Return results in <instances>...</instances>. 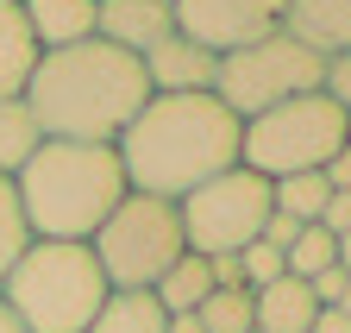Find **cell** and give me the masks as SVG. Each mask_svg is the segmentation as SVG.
I'll use <instances>...</instances> for the list:
<instances>
[{
  "label": "cell",
  "instance_id": "1",
  "mask_svg": "<svg viewBox=\"0 0 351 333\" xmlns=\"http://www.w3.org/2000/svg\"><path fill=\"white\" fill-rule=\"evenodd\" d=\"M132 195L182 201L239 163V119L213 95H151L113 139Z\"/></svg>",
  "mask_w": 351,
  "mask_h": 333
},
{
  "label": "cell",
  "instance_id": "2",
  "mask_svg": "<svg viewBox=\"0 0 351 333\" xmlns=\"http://www.w3.org/2000/svg\"><path fill=\"white\" fill-rule=\"evenodd\" d=\"M145 101H151L145 63L113 51L107 38L44 51L25 82V107L38 119V133L63 145H113Z\"/></svg>",
  "mask_w": 351,
  "mask_h": 333
},
{
  "label": "cell",
  "instance_id": "3",
  "mask_svg": "<svg viewBox=\"0 0 351 333\" xmlns=\"http://www.w3.org/2000/svg\"><path fill=\"white\" fill-rule=\"evenodd\" d=\"M19 189V214L32 227V239H69L88 245L95 227L125 201V170L113 145H63L44 139L25 170L13 176Z\"/></svg>",
  "mask_w": 351,
  "mask_h": 333
},
{
  "label": "cell",
  "instance_id": "4",
  "mask_svg": "<svg viewBox=\"0 0 351 333\" xmlns=\"http://www.w3.org/2000/svg\"><path fill=\"white\" fill-rule=\"evenodd\" d=\"M113 296L95 252L69 239H32L19 264L0 283V302L13 308V321L25 333H88L101 314V302Z\"/></svg>",
  "mask_w": 351,
  "mask_h": 333
},
{
  "label": "cell",
  "instance_id": "5",
  "mask_svg": "<svg viewBox=\"0 0 351 333\" xmlns=\"http://www.w3.org/2000/svg\"><path fill=\"white\" fill-rule=\"evenodd\" d=\"M351 133V113L314 89V95H295L270 113H257L239 126V170L263 176V183H282V176H301V170H326V157L345 145Z\"/></svg>",
  "mask_w": 351,
  "mask_h": 333
},
{
  "label": "cell",
  "instance_id": "6",
  "mask_svg": "<svg viewBox=\"0 0 351 333\" xmlns=\"http://www.w3.org/2000/svg\"><path fill=\"white\" fill-rule=\"evenodd\" d=\"M88 252H95L107 289H157V277L189 252L182 245V214H176V201L125 189V201L95 227Z\"/></svg>",
  "mask_w": 351,
  "mask_h": 333
},
{
  "label": "cell",
  "instance_id": "7",
  "mask_svg": "<svg viewBox=\"0 0 351 333\" xmlns=\"http://www.w3.org/2000/svg\"><path fill=\"white\" fill-rule=\"evenodd\" d=\"M314 89H326V57L295 45L289 32H270L257 45L219 57V76H213V101L239 126L257 119V113H270V107H282V101H295V95H314Z\"/></svg>",
  "mask_w": 351,
  "mask_h": 333
},
{
  "label": "cell",
  "instance_id": "8",
  "mask_svg": "<svg viewBox=\"0 0 351 333\" xmlns=\"http://www.w3.org/2000/svg\"><path fill=\"white\" fill-rule=\"evenodd\" d=\"M176 214H182V245L195 258H226V252H245L251 239H263L270 183L232 163V170H219L213 183H201L195 195H182Z\"/></svg>",
  "mask_w": 351,
  "mask_h": 333
},
{
  "label": "cell",
  "instance_id": "9",
  "mask_svg": "<svg viewBox=\"0 0 351 333\" xmlns=\"http://www.w3.org/2000/svg\"><path fill=\"white\" fill-rule=\"evenodd\" d=\"M176 32L195 38L201 51L213 57H232L245 45H257V38L282 32V13L289 0H176Z\"/></svg>",
  "mask_w": 351,
  "mask_h": 333
},
{
  "label": "cell",
  "instance_id": "10",
  "mask_svg": "<svg viewBox=\"0 0 351 333\" xmlns=\"http://www.w3.org/2000/svg\"><path fill=\"white\" fill-rule=\"evenodd\" d=\"M138 63H145L151 95H213V76H219V57L201 51L195 38H182V32H169L163 45H151Z\"/></svg>",
  "mask_w": 351,
  "mask_h": 333
},
{
  "label": "cell",
  "instance_id": "11",
  "mask_svg": "<svg viewBox=\"0 0 351 333\" xmlns=\"http://www.w3.org/2000/svg\"><path fill=\"white\" fill-rule=\"evenodd\" d=\"M169 32H176L169 0H95V38H107L125 57H145Z\"/></svg>",
  "mask_w": 351,
  "mask_h": 333
},
{
  "label": "cell",
  "instance_id": "12",
  "mask_svg": "<svg viewBox=\"0 0 351 333\" xmlns=\"http://www.w3.org/2000/svg\"><path fill=\"white\" fill-rule=\"evenodd\" d=\"M282 32L295 45H307L314 57H345L351 51V0H289Z\"/></svg>",
  "mask_w": 351,
  "mask_h": 333
},
{
  "label": "cell",
  "instance_id": "13",
  "mask_svg": "<svg viewBox=\"0 0 351 333\" xmlns=\"http://www.w3.org/2000/svg\"><path fill=\"white\" fill-rule=\"evenodd\" d=\"M19 13H25V25H32L38 57L95 38V0H19Z\"/></svg>",
  "mask_w": 351,
  "mask_h": 333
},
{
  "label": "cell",
  "instance_id": "14",
  "mask_svg": "<svg viewBox=\"0 0 351 333\" xmlns=\"http://www.w3.org/2000/svg\"><path fill=\"white\" fill-rule=\"evenodd\" d=\"M314 314H320V302H314V289H307L301 277H276V283L251 289V321H257V333H307Z\"/></svg>",
  "mask_w": 351,
  "mask_h": 333
},
{
  "label": "cell",
  "instance_id": "15",
  "mask_svg": "<svg viewBox=\"0 0 351 333\" xmlns=\"http://www.w3.org/2000/svg\"><path fill=\"white\" fill-rule=\"evenodd\" d=\"M38 69V45H32V25L19 13V0H0V101H19L25 82Z\"/></svg>",
  "mask_w": 351,
  "mask_h": 333
},
{
  "label": "cell",
  "instance_id": "16",
  "mask_svg": "<svg viewBox=\"0 0 351 333\" xmlns=\"http://www.w3.org/2000/svg\"><path fill=\"white\" fill-rule=\"evenodd\" d=\"M151 296H157V308H163V314H195V308L213 296V271H207V258L182 252V258H176V264L157 277Z\"/></svg>",
  "mask_w": 351,
  "mask_h": 333
},
{
  "label": "cell",
  "instance_id": "17",
  "mask_svg": "<svg viewBox=\"0 0 351 333\" xmlns=\"http://www.w3.org/2000/svg\"><path fill=\"white\" fill-rule=\"evenodd\" d=\"M163 327H169V314L157 308L151 289H113L88 333H163Z\"/></svg>",
  "mask_w": 351,
  "mask_h": 333
},
{
  "label": "cell",
  "instance_id": "18",
  "mask_svg": "<svg viewBox=\"0 0 351 333\" xmlns=\"http://www.w3.org/2000/svg\"><path fill=\"white\" fill-rule=\"evenodd\" d=\"M38 145H44V133H38V119H32L25 95H19V101H0V176L13 183Z\"/></svg>",
  "mask_w": 351,
  "mask_h": 333
},
{
  "label": "cell",
  "instance_id": "19",
  "mask_svg": "<svg viewBox=\"0 0 351 333\" xmlns=\"http://www.w3.org/2000/svg\"><path fill=\"white\" fill-rule=\"evenodd\" d=\"M326 201H332V189H326L320 170H301V176L270 183V207H276V214H289V220H301V227H320Z\"/></svg>",
  "mask_w": 351,
  "mask_h": 333
},
{
  "label": "cell",
  "instance_id": "20",
  "mask_svg": "<svg viewBox=\"0 0 351 333\" xmlns=\"http://www.w3.org/2000/svg\"><path fill=\"white\" fill-rule=\"evenodd\" d=\"M201 333H251V289H213V296L195 308Z\"/></svg>",
  "mask_w": 351,
  "mask_h": 333
},
{
  "label": "cell",
  "instance_id": "21",
  "mask_svg": "<svg viewBox=\"0 0 351 333\" xmlns=\"http://www.w3.org/2000/svg\"><path fill=\"white\" fill-rule=\"evenodd\" d=\"M282 264H289V277H301V283H314L326 264H339V239L326 233V227H301V239L282 252Z\"/></svg>",
  "mask_w": 351,
  "mask_h": 333
},
{
  "label": "cell",
  "instance_id": "22",
  "mask_svg": "<svg viewBox=\"0 0 351 333\" xmlns=\"http://www.w3.org/2000/svg\"><path fill=\"white\" fill-rule=\"evenodd\" d=\"M25 245H32V227H25V214H19V189L0 176V283H7V271L19 264Z\"/></svg>",
  "mask_w": 351,
  "mask_h": 333
},
{
  "label": "cell",
  "instance_id": "23",
  "mask_svg": "<svg viewBox=\"0 0 351 333\" xmlns=\"http://www.w3.org/2000/svg\"><path fill=\"white\" fill-rule=\"evenodd\" d=\"M239 271H245V289H263V283H276V277H289L282 252H276V245H263V239H251L245 252H239Z\"/></svg>",
  "mask_w": 351,
  "mask_h": 333
},
{
  "label": "cell",
  "instance_id": "24",
  "mask_svg": "<svg viewBox=\"0 0 351 333\" xmlns=\"http://www.w3.org/2000/svg\"><path fill=\"white\" fill-rule=\"evenodd\" d=\"M345 283H351V277H345L339 264H326V271H320L314 283H307V289H314V302H320V308H339V296H345Z\"/></svg>",
  "mask_w": 351,
  "mask_h": 333
},
{
  "label": "cell",
  "instance_id": "25",
  "mask_svg": "<svg viewBox=\"0 0 351 333\" xmlns=\"http://www.w3.org/2000/svg\"><path fill=\"white\" fill-rule=\"evenodd\" d=\"M326 95H332V101H339V107L351 113V51L326 63Z\"/></svg>",
  "mask_w": 351,
  "mask_h": 333
},
{
  "label": "cell",
  "instance_id": "26",
  "mask_svg": "<svg viewBox=\"0 0 351 333\" xmlns=\"http://www.w3.org/2000/svg\"><path fill=\"white\" fill-rule=\"evenodd\" d=\"M320 176H326V189H332V195H339V189H351V139L326 157V170H320Z\"/></svg>",
  "mask_w": 351,
  "mask_h": 333
},
{
  "label": "cell",
  "instance_id": "27",
  "mask_svg": "<svg viewBox=\"0 0 351 333\" xmlns=\"http://www.w3.org/2000/svg\"><path fill=\"white\" fill-rule=\"evenodd\" d=\"M320 227L339 239V233H351V189H339L332 201H326V214H320Z\"/></svg>",
  "mask_w": 351,
  "mask_h": 333
},
{
  "label": "cell",
  "instance_id": "28",
  "mask_svg": "<svg viewBox=\"0 0 351 333\" xmlns=\"http://www.w3.org/2000/svg\"><path fill=\"white\" fill-rule=\"evenodd\" d=\"M307 333H351V314H345V308H320Z\"/></svg>",
  "mask_w": 351,
  "mask_h": 333
},
{
  "label": "cell",
  "instance_id": "29",
  "mask_svg": "<svg viewBox=\"0 0 351 333\" xmlns=\"http://www.w3.org/2000/svg\"><path fill=\"white\" fill-rule=\"evenodd\" d=\"M163 333H201V321H195V314H169V327H163Z\"/></svg>",
  "mask_w": 351,
  "mask_h": 333
},
{
  "label": "cell",
  "instance_id": "30",
  "mask_svg": "<svg viewBox=\"0 0 351 333\" xmlns=\"http://www.w3.org/2000/svg\"><path fill=\"white\" fill-rule=\"evenodd\" d=\"M339 271L351 277V233H339Z\"/></svg>",
  "mask_w": 351,
  "mask_h": 333
},
{
  "label": "cell",
  "instance_id": "31",
  "mask_svg": "<svg viewBox=\"0 0 351 333\" xmlns=\"http://www.w3.org/2000/svg\"><path fill=\"white\" fill-rule=\"evenodd\" d=\"M0 333H25V327L13 321V308H7V302H0Z\"/></svg>",
  "mask_w": 351,
  "mask_h": 333
},
{
  "label": "cell",
  "instance_id": "32",
  "mask_svg": "<svg viewBox=\"0 0 351 333\" xmlns=\"http://www.w3.org/2000/svg\"><path fill=\"white\" fill-rule=\"evenodd\" d=\"M339 308H345V314H351V283H345V296H339Z\"/></svg>",
  "mask_w": 351,
  "mask_h": 333
},
{
  "label": "cell",
  "instance_id": "33",
  "mask_svg": "<svg viewBox=\"0 0 351 333\" xmlns=\"http://www.w3.org/2000/svg\"><path fill=\"white\" fill-rule=\"evenodd\" d=\"M169 7H176V0H169Z\"/></svg>",
  "mask_w": 351,
  "mask_h": 333
},
{
  "label": "cell",
  "instance_id": "34",
  "mask_svg": "<svg viewBox=\"0 0 351 333\" xmlns=\"http://www.w3.org/2000/svg\"><path fill=\"white\" fill-rule=\"evenodd\" d=\"M251 333H257V327H251Z\"/></svg>",
  "mask_w": 351,
  "mask_h": 333
},
{
  "label": "cell",
  "instance_id": "35",
  "mask_svg": "<svg viewBox=\"0 0 351 333\" xmlns=\"http://www.w3.org/2000/svg\"><path fill=\"white\" fill-rule=\"evenodd\" d=\"M345 139H351V133H345Z\"/></svg>",
  "mask_w": 351,
  "mask_h": 333
}]
</instances>
